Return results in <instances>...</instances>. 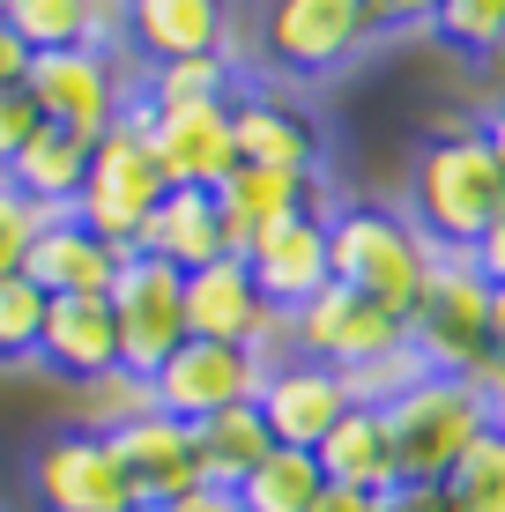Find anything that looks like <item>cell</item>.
I'll list each match as a JSON object with an SVG mask.
<instances>
[{
  "label": "cell",
  "mask_w": 505,
  "mask_h": 512,
  "mask_svg": "<svg viewBox=\"0 0 505 512\" xmlns=\"http://www.w3.org/2000/svg\"><path fill=\"white\" fill-rule=\"evenodd\" d=\"M186 334L194 342H238L260 364L290 357V312H275L260 297V282L246 275V260H231V253L186 275Z\"/></svg>",
  "instance_id": "obj_8"
},
{
  "label": "cell",
  "mask_w": 505,
  "mask_h": 512,
  "mask_svg": "<svg viewBox=\"0 0 505 512\" xmlns=\"http://www.w3.org/2000/svg\"><path fill=\"white\" fill-rule=\"evenodd\" d=\"M164 193H171V179L156 171V149H149V127H142V104H134V112L90 149V179H82L75 216L90 223L97 238H112L119 253H134V238H142L149 208L164 201Z\"/></svg>",
  "instance_id": "obj_5"
},
{
  "label": "cell",
  "mask_w": 505,
  "mask_h": 512,
  "mask_svg": "<svg viewBox=\"0 0 505 512\" xmlns=\"http://www.w3.org/2000/svg\"><path fill=\"white\" fill-rule=\"evenodd\" d=\"M379 38L372 0H268L260 8V60L290 82H327Z\"/></svg>",
  "instance_id": "obj_3"
},
{
  "label": "cell",
  "mask_w": 505,
  "mask_h": 512,
  "mask_svg": "<svg viewBox=\"0 0 505 512\" xmlns=\"http://www.w3.org/2000/svg\"><path fill=\"white\" fill-rule=\"evenodd\" d=\"M38 231H45V216H38V208H30L8 179H0V275H15V268L30 260V238H38Z\"/></svg>",
  "instance_id": "obj_34"
},
{
  "label": "cell",
  "mask_w": 505,
  "mask_h": 512,
  "mask_svg": "<svg viewBox=\"0 0 505 512\" xmlns=\"http://www.w3.org/2000/svg\"><path fill=\"white\" fill-rule=\"evenodd\" d=\"M127 52L134 67L231 52V0H127Z\"/></svg>",
  "instance_id": "obj_17"
},
{
  "label": "cell",
  "mask_w": 505,
  "mask_h": 512,
  "mask_svg": "<svg viewBox=\"0 0 505 512\" xmlns=\"http://www.w3.org/2000/svg\"><path fill=\"white\" fill-rule=\"evenodd\" d=\"M134 104H142V97H134ZM142 127H149L156 171H164L171 186H201V193H216V186L238 171L231 104H164V112H149V104H142Z\"/></svg>",
  "instance_id": "obj_13"
},
{
  "label": "cell",
  "mask_w": 505,
  "mask_h": 512,
  "mask_svg": "<svg viewBox=\"0 0 505 512\" xmlns=\"http://www.w3.org/2000/svg\"><path fill=\"white\" fill-rule=\"evenodd\" d=\"M30 60H38V52L15 38V23H0V90H23V82H30Z\"/></svg>",
  "instance_id": "obj_39"
},
{
  "label": "cell",
  "mask_w": 505,
  "mask_h": 512,
  "mask_svg": "<svg viewBox=\"0 0 505 512\" xmlns=\"http://www.w3.org/2000/svg\"><path fill=\"white\" fill-rule=\"evenodd\" d=\"M312 512H379V498H364V490H350V483H327L320 498H312Z\"/></svg>",
  "instance_id": "obj_41"
},
{
  "label": "cell",
  "mask_w": 505,
  "mask_h": 512,
  "mask_svg": "<svg viewBox=\"0 0 505 512\" xmlns=\"http://www.w3.org/2000/svg\"><path fill=\"white\" fill-rule=\"evenodd\" d=\"M468 260L483 268V282H491V290H505V216H498L491 231L476 238V253H468Z\"/></svg>",
  "instance_id": "obj_40"
},
{
  "label": "cell",
  "mask_w": 505,
  "mask_h": 512,
  "mask_svg": "<svg viewBox=\"0 0 505 512\" xmlns=\"http://www.w3.org/2000/svg\"><path fill=\"white\" fill-rule=\"evenodd\" d=\"M402 342H409V327L394 320L387 305L342 290V282H327L320 297H305V305L290 312V357L335 364V372H357V364L387 357V349H402Z\"/></svg>",
  "instance_id": "obj_10"
},
{
  "label": "cell",
  "mask_w": 505,
  "mask_h": 512,
  "mask_svg": "<svg viewBox=\"0 0 505 512\" xmlns=\"http://www.w3.org/2000/svg\"><path fill=\"white\" fill-rule=\"evenodd\" d=\"M0 23H8V0H0Z\"/></svg>",
  "instance_id": "obj_45"
},
{
  "label": "cell",
  "mask_w": 505,
  "mask_h": 512,
  "mask_svg": "<svg viewBox=\"0 0 505 512\" xmlns=\"http://www.w3.org/2000/svg\"><path fill=\"white\" fill-rule=\"evenodd\" d=\"M134 97H142L149 112H164V104H231L238 97V60H231V52H201V60L142 67Z\"/></svg>",
  "instance_id": "obj_27"
},
{
  "label": "cell",
  "mask_w": 505,
  "mask_h": 512,
  "mask_svg": "<svg viewBox=\"0 0 505 512\" xmlns=\"http://www.w3.org/2000/svg\"><path fill=\"white\" fill-rule=\"evenodd\" d=\"M260 416H268V431H275V446H298L312 453L327 431H335L342 416L357 409L350 401V379L335 372V364H312V357H283V364H268V379H260V401H253Z\"/></svg>",
  "instance_id": "obj_14"
},
{
  "label": "cell",
  "mask_w": 505,
  "mask_h": 512,
  "mask_svg": "<svg viewBox=\"0 0 505 512\" xmlns=\"http://www.w3.org/2000/svg\"><path fill=\"white\" fill-rule=\"evenodd\" d=\"M431 260H439V245L409 223V208H379V201L327 208V268H335V282L387 305L402 327L431 282Z\"/></svg>",
  "instance_id": "obj_2"
},
{
  "label": "cell",
  "mask_w": 505,
  "mask_h": 512,
  "mask_svg": "<svg viewBox=\"0 0 505 512\" xmlns=\"http://www.w3.org/2000/svg\"><path fill=\"white\" fill-rule=\"evenodd\" d=\"M194 453H201V483L208 490H238L246 475L275 453V431H268V416L253 409H223V416H201L194 423Z\"/></svg>",
  "instance_id": "obj_26"
},
{
  "label": "cell",
  "mask_w": 505,
  "mask_h": 512,
  "mask_svg": "<svg viewBox=\"0 0 505 512\" xmlns=\"http://www.w3.org/2000/svg\"><path fill=\"white\" fill-rule=\"evenodd\" d=\"M134 253L164 260V268H179V275H194V268H208V260H223L231 245H223V208H216V193L171 186L164 201L149 208V223H142V238H134ZM231 260H238V253H231Z\"/></svg>",
  "instance_id": "obj_20"
},
{
  "label": "cell",
  "mask_w": 505,
  "mask_h": 512,
  "mask_svg": "<svg viewBox=\"0 0 505 512\" xmlns=\"http://www.w3.org/2000/svg\"><path fill=\"white\" fill-rule=\"evenodd\" d=\"M45 305H52V297H45L23 268H15V275H0V364H38Z\"/></svg>",
  "instance_id": "obj_30"
},
{
  "label": "cell",
  "mask_w": 505,
  "mask_h": 512,
  "mask_svg": "<svg viewBox=\"0 0 505 512\" xmlns=\"http://www.w3.org/2000/svg\"><path fill=\"white\" fill-rule=\"evenodd\" d=\"M483 141H491V156L505 164V104H491V112H483Z\"/></svg>",
  "instance_id": "obj_43"
},
{
  "label": "cell",
  "mask_w": 505,
  "mask_h": 512,
  "mask_svg": "<svg viewBox=\"0 0 505 512\" xmlns=\"http://www.w3.org/2000/svg\"><path fill=\"white\" fill-rule=\"evenodd\" d=\"M468 386H476V401H483V423L505 438V349H491V357L468 372Z\"/></svg>",
  "instance_id": "obj_36"
},
{
  "label": "cell",
  "mask_w": 505,
  "mask_h": 512,
  "mask_svg": "<svg viewBox=\"0 0 505 512\" xmlns=\"http://www.w3.org/2000/svg\"><path fill=\"white\" fill-rule=\"evenodd\" d=\"M8 23L30 52H67V45L127 52V0H8Z\"/></svg>",
  "instance_id": "obj_24"
},
{
  "label": "cell",
  "mask_w": 505,
  "mask_h": 512,
  "mask_svg": "<svg viewBox=\"0 0 505 512\" xmlns=\"http://www.w3.org/2000/svg\"><path fill=\"white\" fill-rule=\"evenodd\" d=\"M112 453H119V468H127V490H134L142 512H164V505L208 490L201 483V453H194V423H179L164 409L127 423V431H112Z\"/></svg>",
  "instance_id": "obj_16"
},
{
  "label": "cell",
  "mask_w": 505,
  "mask_h": 512,
  "mask_svg": "<svg viewBox=\"0 0 505 512\" xmlns=\"http://www.w3.org/2000/svg\"><path fill=\"white\" fill-rule=\"evenodd\" d=\"M90 149H97V141H82V134H67V127H52V119H45V127L23 141V156H15L0 179L23 193L38 216H75L82 179H90Z\"/></svg>",
  "instance_id": "obj_23"
},
{
  "label": "cell",
  "mask_w": 505,
  "mask_h": 512,
  "mask_svg": "<svg viewBox=\"0 0 505 512\" xmlns=\"http://www.w3.org/2000/svg\"><path fill=\"white\" fill-rule=\"evenodd\" d=\"M327 483H350L364 498H387L402 483V461H394V431H387V409H350L335 431L312 446Z\"/></svg>",
  "instance_id": "obj_25"
},
{
  "label": "cell",
  "mask_w": 505,
  "mask_h": 512,
  "mask_svg": "<svg viewBox=\"0 0 505 512\" xmlns=\"http://www.w3.org/2000/svg\"><path fill=\"white\" fill-rule=\"evenodd\" d=\"M38 364L75 386H90L104 372H119V320L112 297H52L45 334H38Z\"/></svg>",
  "instance_id": "obj_19"
},
{
  "label": "cell",
  "mask_w": 505,
  "mask_h": 512,
  "mask_svg": "<svg viewBox=\"0 0 505 512\" xmlns=\"http://www.w3.org/2000/svg\"><path fill=\"white\" fill-rule=\"evenodd\" d=\"M491 349H505V290H491Z\"/></svg>",
  "instance_id": "obj_44"
},
{
  "label": "cell",
  "mask_w": 505,
  "mask_h": 512,
  "mask_svg": "<svg viewBox=\"0 0 505 512\" xmlns=\"http://www.w3.org/2000/svg\"><path fill=\"white\" fill-rule=\"evenodd\" d=\"M379 512H454V498H446V483H394Z\"/></svg>",
  "instance_id": "obj_38"
},
{
  "label": "cell",
  "mask_w": 505,
  "mask_h": 512,
  "mask_svg": "<svg viewBox=\"0 0 505 512\" xmlns=\"http://www.w3.org/2000/svg\"><path fill=\"white\" fill-rule=\"evenodd\" d=\"M439 38L454 52H468V60L505 52V0H446L439 8Z\"/></svg>",
  "instance_id": "obj_32"
},
{
  "label": "cell",
  "mask_w": 505,
  "mask_h": 512,
  "mask_svg": "<svg viewBox=\"0 0 505 512\" xmlns=\"http://www.w3.org/2000/svg\"><path fill=\"white\" fill-rule=\"evenodd\" d=\"M216 208H223V245L246 253V245L268 231V223L298 216V208H320V179L305 171H260V164H238L231 179L216 186Z\"/></svg>",
  "instance_id": "obj_22"
},
{
  "label": "cell",
  "mask_w": 505,
  "mask_h": 512,
  "mask_svg": "<svg viewBox=\"0 0 505 512\" xmlns=\"http://www.w3.org/2000/svg\"><path fill=\"white\" fill-rule=\"evenodd\" d=\"M409 349L446 379H468L491 357V282H483V268L468 253L431 260V282L409 312Z\"/></svg>",
  "instance_id": "obj_4"
},
{
  "label": "cell",
  "mask_w": 505,
  "mask_h": 512,
  "mask_svg": "<svg viewBox=\"0 0 505 512\" xmlns=\"http://www.w3.org/2000/svg\"><path fill=\"white\" fill-rule=\"evenodd\" d=\"M424 372H431V364L402 342V349H387V357H372V364H357V372H342V379H350V401H357V409H394V401H402Z\"/></svg>",
  "instance_id": "obj_33"
},
{
  "label": "cell",
  "mask_w": 505,
  "mask_h": 512,
  "mask_svg": "<svg viewBox=\"0 0 505 512\" xmlns=\"http://www.w3.org/2000/svg\"><path fill=\"white\" fill-rule=\"evenodd\" d=\"M45 127V112L30 104V90H0V171L23 156V141Z\"/></svg>",
  "instance_id": "obj_35"
},
{
  "label": "cell",
  "mask_w": 505,
  "mask_h": 512,
  "mask_svg": "<svg viewBox=\"0 0 505 512\" xmlns=\"http://www.w3.org/2000/svg\"><path fill=\"white\" fill-rule=\"evenodd\" d=\"M119 245L97 238L82 216H45V231L30 238V260L23 275L38 282L45 297H112V275H119Z\"/></svg>",
  "instance_id": "obj_18"
},
{
  "label": "cell",
  "mask_w": 505,
  "mask_h": 512,
  "mask_svg": "<svg viewBox=\"0 0 505 512\" xmlns=\"http://www.w3.org/2000/svg\"><path fill=\"white\" fill-rule=\"evenodd\" d=\"M164 512H246V505H238V490H194V498H179Z\"/></svg>",
  "instance_id": "obj_42"
},
{
  "label": "cell",
  "mask_w": 505,
  "mask_h": 512,
  "mask_svg": "<svg viewBox=\"0 0 505 512\" xmlns=\"http://www.w3.org/2000/svg\"><path fill=\"white\" fill-rule=\"evenodd\" d=\"M134 82H142V67L127 75V60L104 45H67V52H38L30 60V104L52 119V127L82 134V141H104L119 127V119L134 112Z\"/></svg>",
  "instance_id": "obj_6"
},
{
  "label": "cell",
  "mask_w": 505,
  "mask_h": 512,
  "mask_svg": "<svg viewBox=\"0 0 505 512\" xmlns=\"http://www.w3.org/2000/svg\"><path fill=\"white\" fill-rule=\"evenodd\" d=\"M127 512H142V505H127Z\"/></svg>",
  "instance_id": "obj_46"
},
{
  "label": "cell",
  "mask_w": 505,
  "mask_h": 512,
  "mask_svg": "<svg viewBox=\"0 0 505 512\" xmlns=\"http://www.w3.org/2000/svg\"><path fill=\"white\" fill-rule=\"evenodd\" d=\"M142 416H156V386L142 372H127V364L82 386V431L112 438V431H127V423H142Z\"/></svg>",
  "instance_id": "obj_29"
},
{
  "label": "cell",
  "mask_w": 505,
  "mask_h": 512,
  "mask_svg": "<svg viewBox=\"0 0 505 512\" xmlns=\"http://www.w3.org/2000/svg\"><path fill=\"white\" fill-rule=\"evenodd\" d=\"M320 490H327V475H320V461H312V453L275 446L268 461L238 483V505H246V512H312V498H320Z\"/></svg>",
  "instance_id": "obj_28"
},
{
  "label": "cell",
  "mask_w": 505,
  "mask_h": 512,
  "mask_svg": "<svg viewBox=\"0 0 505 512\" xmlns=\"http://www.w3.org/2000/svg\"><path fill=\"white\" fill-rule=\"evenodd\" d=\"M505 216V164L483 141V119L461 134H424L409 164V223L439 253H476V238Z\"/></svg>",
  "instance_id": "obj_1"
},
{
  "label": "cell",
  "mask_w": 505,
  "mask_h": 512,
  "mask_svg": "<svg viewBox=\"0 0 505 512\" xmlns=\"http://www.w3.org/2000/svg\"><path fill=\"white\" fill-rule=\"evenodd\" d=\"M30 490H38L45 512H127L134 490H127V468H119L112 438L97 431H52L30 461Z\"/></svg>",
  "instance_id": "obj_12"
},
{
  "label": "cell",
  "mask_w": 505,
  "mask_h": 512,
  "mask_svg": "<svg viewBox=\"0 0 505 512\" xmlns=\"http://www.w3.org/2000/svg\"><path fill=\"white\" fill-rule=\"evenodd\" d=\"M446 498H454V512H505V438L498 431H483L476 446L454 461Z\"/></svg>",
  "instance_id": "obj_31"
},
{
  "label": "cell",
  "mask_w": 505,
  "mask_h": 512,
  "mask_svg": "<svg viewBox=\"0 0 505 512\" xmlns=\"http://www.w3.org/2000/svg\"><path fill=\"white\" fill-rule=\"evenodd\" d=\"M387 431H394V461H402V483H446L454 461L476 446L491 423H483V401L468 379H446V372H424L402 401L387 409Z\"/></svg>",
  "instance_id": "obj_7"
},
{
  "label": "cell",
  "mask_w": 505,
  "mask_h": 512,
  "mask_svg": "<svg viewBox=\"0 0 505 512\" xmlns=\"http://www.w3.org/2000/svg\"><path fill=\"white\" fill-rule=\"evenodd\" d=\"M439 8L446 0H372L379 30H439Z\"/></svg>",
  "instance_id": "obj_37"
},
{
  "label": "cell",
  "mask_w": 505,
  "mask_h": 512,
  "mask_svg": "<svg viewBox=\"0 0 505 512\" xmlns=\"http://www.w3.org/2000/svg\"><path fill=\"white\" fill-rule=\"evenodd\" d=\"M231 134H238V164H260V171H305L320 179V134L298 104L283 97H260V90H238L231 97Z\"/></svg>",
  "instance_id": "obj_21"
},
{
  "label": "cell",
  "mask_w": 505,
  "mask_h": 512,
  "mask_svg": "<svg viewBox=\"0 0 505 512\" xmlns=\"http://www.w3.org/2000/svg\"><path fill=\"white\" fill-rule=\"evenodd\" d=\"M112 320H119V364L156 379L171 349L186 342V275L149 253H127L112 275Z\"/></svg>",
  "instance_id": "obj_9"
},
{
  "label": "cell",
  "mask_w": 505,
  "mask_h": 512,
  "mask_svg": "<svg viewBox=\"0 0 505 512\" xmlns=\"http://www.w3.org/2000/svg\"><path fill=\"white\" fill-rule=\"evenodd\" d=\"M260 379H268V364H260L253 349H238V342H194V334H186V342L171 349V364L149 386H156V409H164V416L201 423V416H223V409L260 401Z\"/></svg>",
  "instance_id": "obj_11"
},
{
  "label": "cell",
  "mask_w": 505,
  "mask_h": 512,
  "mask_svg": "<svg viewBox=\"0 0 505 512\" xmlns=\"http://www.w3.org/2000/svg\"><path fill=\"white\" fill-rule=\"evenodd\" d=\"M238 260H246V275L260 282V297L275 312H298L305 297H320L335 282V268H327V208H298V216L268 223Z\"/></svg>",
  "instance_id": "obj_15"
}]
</instances>
